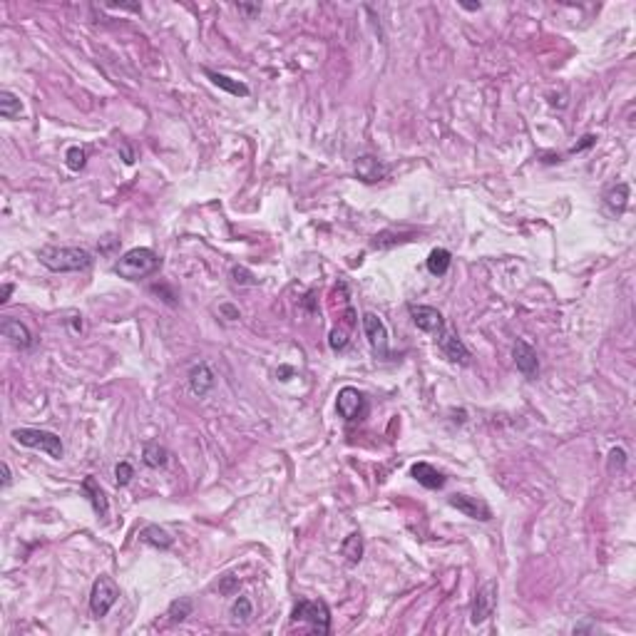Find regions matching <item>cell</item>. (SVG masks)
Returning <instances> with one entry per match:
<instances>
[{
  "instance_id": "74e56055",
  "label": "cell",
  "mask_w": 636,
  "mask_h": 636,
  "mask_svg": "<svg viewBox=\"0 0 636 636\" xmlns=\"http://www.w3.org/2000/svg\"><path fill=\"white\" fill-rule=\"evenodd\" d=\"M463 8H468V10H480V3H463Z\"/></svg>"
},
{
  "instance_id": "8d00e7d4",
  "label": "cell",
  "mask_w": 636,
  "mask_h": 636,
  "mask_svg": "<svg viewBox=\"0 0 636 636\" xmlns=\"http://www.w3.org/2000/svg\"><path fill=\"white\" fill-rule=\"evenodd\" d=\"M12 293V286L10 284H6L3 286V296H0V303H8V296Z\"/></svg>"
},
{
  "instance_id": "ba28073f",
  "label": "cell",
  "mask_w": 636,
  "mask_h": 636,
  "mask_svg": "<svg viewBox=\"0 0 636 636\" xmlns=\"http://www.w3.org/2000/svg\"><path fill=\"white\" fill-rule=\"evenodd\" d=\"M494 606H497V581H485L472 601V624H482L485 619L492 617Z\"/></svg>"
},
{
  "instance_id": "9a60e30c",
  "label": "cell",
  "mask_w": 636,
  "mask_h": 636,
  "mask_svg": "<svg viewBox=\"0 0 636 636\" xmlns=\"http://www.w3.org/2000/svg\"><path fill=\"white\" fill-rule=\"evenodd\" d=\"M214 385H216V376L206 363L194 365L192 371H189V388H192L194 396L199 398L209 396L211 390H214Z\"/></svg>"
},
{
  "instance_id": "8992f818",
  "label": "cell",
  "mask_w": 636,
  "mask_h": 636,
  "mask_svg": "<svg viewBox=\"0 0 636 636\" xmlns=\"http://www.w3.org/2000/svg\"><path fill=\"white\" fill-rule=\"evenodd\" d=\"M336 410H338V415L346 423H358V421H363L365 413H368V401H365V396L358 388L346 385V388L338 390Z\"/></svg>"
},
{
  "instance_id": "1f68e13d",
  "label": "cell",
  "mask_w": 636,
  "mask_h": 636,
  "mask_svg": "<svg viewBox=\"0 0 636 636\" xmlns=\"http://www.w3.org/2000/svg\"><path fill=\"white\" fill-rule=\"evenodd\" d=\"M219 314L227 316V321H239V309H234V306H229V303L219 306Z\"/></svg>"
},
{
  "instance_id": "277c9868",
  "label": "cell",
  "mask_w": 636,
  "mask_h": 636,
  "mask_svg": "<svg viewBox=\"0 0 636 636\" xmlns=\"http://www.w3.org/2000/svg\"><path fill=\"white\" fill-rule=\"evenodd\" d=\"M12 440L25 447H32V450H43L50 457L60 460L65 455V447H62V440L57 438L55 432L50 430H37V427H15L12 430Z\"/></svg>"
},
{
  "instance_id": "52a82bcc",
  "label": "cell",
  "mask_w": 636,
  "mask_h": 636,
  "mask_svg": "<svg viewBox=\"0 0 636 636\" xmlns=\"http://www.w3.org/2000/svg\"><path fill=\"white\" fill-rule=\"evenodd\" d=\"M363 334L371 343L373 353L380 356V358H388V328H385L380 316L363 314Z\"/></svg>"
},
{
  "instance_id": "4fadbf2b",
  "label": "cell",
  "mask_w": 636,
  "mask_h": 636,
  "mask_svg": "<svg viewBox=\"0 0 636 636\" xmlns=\"http://www.w3.org/2000/svg\"><path fill=\"white\" fill-rule=\"evenodd\" d=\"M0 334L6 336L12 346L23 348V351L25 348H32V343H35L30 328L25 326V323H20L18 318H10V316H6V318L0 321Z\"/></svg>"
},
{
  "instance_id": "5bb4252c",
  "label": "cell",
  "mask_w": 636,
  "mask_h": 636,
  "mask_svg": "<svg viewBox=\"0 0 636 636\" xmlns=\"http://www.w3.org/2000/svg\"><path fill=\"white\" fill-rule=\"evenodd\" d=\"M388 172H390L388 164H383V162L373 155H363L356 160V174H358V180H363L365 184H376V182L385 180Z\"/></svg>"
},
{
  "instance_id": "e0dca14e",
  "label": "cell",
  "mask_w": 636,
  "mask_h": 636,
  "mask_svg": "<svg viewBox=\"0 0 636 636\" xmlns=\"http://www.w3.org/2000/svg\"><path fill=\"white\" fill-rule=\"evenodd\" d=\"M410 475L427 490H440L445 485V475L438 468H432L430 463H415L413 468H410Z\"/></svg>"
},
{
  "instance_id": "7402d4cb",
  "label": "cell",
  "mask_w": 636,
  "mask_h": 636,
  "mask_svg": "<svg viewBox=\"0 0 636 636\" xmlns=\"http://www.w3.org/2000/svg\"><path fill=\"white\" fill-rule=\"evenodd\" d=\"M450 264H452V253L447 249H432L430 256H427V271L432 276H445Z\"/></svg>"
},
{
  "instance_id": "e575fe53",
  "label": "cell",
  "mask_w": 636,
  "mask_h": 636,
  "mask_svg": "<svg viewBox=\"0 0 636 636\" xmlns=\"http://www.w3.org/2000/svg\"><path fill=\"white\" fill-rule=\"evenodd\" d=\"M10 480H12L10 465H8V463H3V488H8V485H10Z\"/></svg>"
},
{
  "instance_id": "ac0fdd59",
  "label": "cell",
  "mask_w": 636,
  "mask_h": 636,
  "mask_svg": "<svg viewBox=\"0 0 636 636\" xmlns=\"http://www.w3.org/2000/svg\"><path fill=\"white\" fill-rule=\"evenodd\" d=\"M82 492L87 494V500L93 502L95 512L99 514V517H105L107 510H110V505H107V497L105 492H102V488L97 485V480H95L93 475H87L85 480H82Z\"/></svg>"
},
{
  "instance_id": "603a6c76",
  "label": "cell",
  "mask_w": 636,
  "mask_h": 636,
  "mask_svg": "<svg viewBox=\"0 0 636 636\" xmlns=\"http://www.w3.org/2000/svg\"><path fill=\"white\" fill-rule=\"evenodd\" d=\"M20 110H23V105H20L18 95H12L10 90H0V115H3V119H18Z\"/></svg>"
},
{
  "instance_id": "cb8c5ba5",
  "label": "cell",
  "mask_w": 636,
  "mask_h": 636,
  "mask_svg": "<svg viewBox=\"0 0 636 636\" xmlns=\"http://www.w3.org/2000/svg\"><path fill=\"white\" fill-rule=\"evenodd\" d=\"M192 612H194V601L189 599V597H180V599H174L172 604H169L167 617L172 624H180L186 617H192Z\"/></svg>"
},
{
  "instance_id": "83f0119b",
  "label": "cell",
  "mask_w": 636,
  "mask_h": 636,
  "mask_svg": "<svg viewBox=\"0 0 636 636\" xmlns=\"http://www.w3.org/2000/svg\"><path fill=\"white\" fill-rule=\"evenodd\" d=\"M231 278H234L236 286H256V276L249 269H244V266H234L231 269Z\"/></svg>"
},
{
  "instance_id": "ffe728a7",
  "label": "cell",
  "mask_w": 636,
  "mask_h": 636,
  "mask_svg": "<svg viewBox=\"0 0 636 636\" xmlns=\"http://www.w3.org/2000/svg\"><path fill=\"white\" fill-rule=\"evenodd\" d=\"M139 542L152 544V547H160V550H167L174 544V537L169 534L167 530H162L157 525H147L142 532H139Z\"/></svg>"
},
{
  "instance_id": "44dd1931",
  "label": "cell",
  "mask_w": 636,
  "mask_h": 636,
  "mask_svg": "<svg viewBox=\"0 0 636 636\" xmlns=\"http://www.w3.org/2000/svg\"><path fill=\"white\" fill-rule=\"evenodd\" d=\"M142 460H144V465H147V468L160 470V468H164V465L169 463V452H167V447H164V445L147 443V445H144V450H142Z\"/></svg>"
},
{
  "instance_id": "f1b7e54d",
  "label": "cell",
  "mask_w": 636,
  "mask_h": 636,
  "mask_svg": "<svg viewBox=\"0 0 636 636\" xmlns=\"http://www.w3.org/2000/svg\"><path fill=\"white\" fill-rule=\"evenodd\" d=\"M135 477V470H132L130 463H117V468H115V480H117L119 488H124V485H130V480Z\"/></svg>"
},
{
  "instance_id": "f546056e",
  "label": "cell",
  "mask_w": 636,
  "mask_h": 636,
  "mask_svg": "<svg viewBox=\"0 0 636 636\" xmlns=\"http://www.w3.org/2000/svg\"><path fill=\"white\" fill-rule=\"evenodd\" d=\"M328 343H331V348L334 351H343L348 343V331H338V328H334L331 331V338H328Z\"/></svg>"
},
{
  "instance_id": "d590c367",
  "label": "cell",
  "mask_w": 636,
  "mask_h": 636,
  "mask_svg": "<svg viewBox=\"0 0 636 636\" xmlns=\"http://www.w3.org/2000/svg\"><path fill=\"white\" fill-rule=\"evenodd\" d=\"M239 10H241V12H247V15H259L261 8H259V6H239Z\"/></svg>"
},
{
  "instance_id": "7a4b0ae2",
  "label": "cell",
  "mask_w": 636,
  "mask_h": 636,
  "mask_svg": "<svg viewBox=\"0 0 636 636\" xmlns=\"http://www.w3.org/2000/svg\"><path fill=\"white\" fill-rule=\"evenodd\" d=\"M160 253H155L147 247H137L119 256V261L115 264V273L124 281H139V278H147L160 271Z\"/></svg>"
},
{
  "instance_id": "9c48e42d",
  "label": "cell",
  "mask_w": 636,
  "mask_h": 636,
  "mask_svg": "<svg viewBox=\"0 0 636 636\" xmlns=\"http://www.w3.org/2000/svg\"><path fill=\"white\" fill-rule=\"evenodd\" d=\"M408 311L415 326L421 328V331H425V334L440 336L445 331V318L438 309H432V306H415L413 303V306H408Z\"/></svg>"
},
{
  "instance_id": "4316f807",
  "label": "cell",
  "mask_w": 636,
  "mask_h": 636,
  "mask_svg": "<svg viewBox=\"0 0 636 636\" xmlns=\"http://www.w3.org/2000/svg\"><path fill=\"white\" fill-rule=\"evenodd\" d=\"M85 149L82 147H70L68 155H65V164H68V169H73V172H80L82 167H85Z\"/></svg>"
},
{
  "instance_id": "836d02e7",
  "label": "cell",
  "mask_w": 636,
  "mask_h": 636,
  "mask_svg": "<svg viewBox=\"0 0 636 636\" xmlns=\"http://www.w3.org/2000/svg\"><path fill=\"white\" fill-rule=\"evenodd\" d=\"M234 587H236V579H234V577H229V579H227V581H224L222 587H219V592L229 594V592H234Z\"/></svg>"
},
{
  "instance_id": "d4e9b609",
  "label": "cell",
  "mask_w": 636,
  "mask_h": 636,
  "mask_svg": "<svg viewBox=\"0 0 636 636\" xmlns=\"http://www.w3.org/2000/svg\"><path fill=\"white\" fill-rule=\"evenodd\" d=\"M229 614H231V621H234V624H247L249 619L253 617L251 599H249V597H236L231 609H229Z\"/></svg>"
},
{
  "instance_id": "6da1fadb",
  "label": "cell",
  "mask_w": 636,
  "mask_h": 636,
  "mask_svg": "<svg viewBox=\"0 0 636 636\" xmlns=\"http://www.w3.org/2000/svg\"><path fill=\"white\" fill-rule=\"evenodd\" d=\"M37 259L45 269L55 273L85 271L93 266V253L80 247H43L37 251Z\"/></svg>"
},
{
  "instance_id": "3957f363",
  "label": "cell",
  "mask_w": 636,
  "mask_h": 636,
  "mask_svg": "<svg viewBox=\"0 0 636 636\" xmlns=\"http://www.w3.org/2000/svg\"><path fill=\"white\" fill-rule=\"evenodd\" d=\"M293 624H306L314 634H331V609L323 599H301L291 612Z\"/></svg>"
},
{
  "instance_id": "7c38bea8",
  "label": "cell",
  "mask_w": 636,
  "mask_h": 636,
  "mask_svg": "<svg viewBox=\"0 0 636 636\" xmlns=\"http://www.w3.org/2000/svg\"><path fill=\"white\" fill-rule=\"evenodd\" d=\"M450 505L455 507V510H460L463 514H468L470 519H480V522L492 519V510H490L488 502L480 500V497H470V494H452Z\"/></svg>"
},
{
  "instance_id": "484cf974",
  "label": "cell",
  "mask_w": 636,
  "mask_h": 636,
  "mask_svg": "<svg viewBox=\"0 0 636 636\" xmlns=\"http://www.w3.org/2000/svg\"><path fill=\"white\" fill-rule=\"evenodd\" d=\"M343 555L348 557V562L351 564L360 562V557H363V539H360L358 532H353L351 537L343 542Z\"/></svg>"
},
{
  "instance_id": "8fae6325",
  "label": "cell",
  "mask_w": 636,
  "mask_h": 636,
  "mask_svg": "<svg viewBox=\"0 0 636 636\" xmlns=\"http://www.w3.org/2000/svg\"><path fill=\"white\" fill-rule=\"evenodd\" d=\"M438 346H440V351H443L445 358L452 360V363H460V365H468L470 363L468 346L463 343V338H460V336L452 334V331H447V328H445L443 334H440Z\"/></svg>"
},
{
  "instance_id": "5b68a950",
  "label": "cell",
  "mask_w": 636,
  "mask_h": 636,
  "mask_svg": "<svg viewBox=\"0 0 636 636\" xmlns=\"http://www.w3.org/2000/svg\"><path fill=\"white\" fill-rule=\"evenodd\" d=\"M117 599H119V587L115 584V579L107 575L97 577L93 584V592H90V612H93V617L97 619L107 617V612L117 604Z\"/></svg>"
},
{
  "instance_id": "4dcf8cb0",
  "label": "cell",
  "mask_w": 636,
  "mask_h": 636,
  "mask_svg": "<svg viewBox=\"0 0 636 636\" xmlns=\"http://www.w3.org/2000/svg\"><path fill=\"white\" fill-rule=\"evenodd\" d=\"M609 457H612V460H609V468H614V465H617L619 470L624 468V463H626V452L621 450V447H614V450L609 452Z\"/></svg>"
},
{
  "instance_id": "30bf717a",
  "label": "cell",
  "mask_w": 636,
  "mask_h": 636,
  "mask_svg": "<svg viewBox=\"0 0 636 636\" xmlns=\"http://www.w3.org/2000/svg\"><path fill=\"white\" fill-rule=\"evenodd\" d=\"M512 356H514V365H517V371L522 373L525 378H530V380H534L539 373V358H537V351L527 343V340L519 338L517 343L512 346Z\"/></svg>"
},
{
  "instance_id": "2e32d148",
  "label": "cell",
  "mask_w": 636,
  "mask_h": 636,
  "mask_svg": "<svg viewBox=\"0 0 636 636\" xmlns=\"http://www.w3.org/2000/svg\"><path fill=\"white\" fill-rule=\"evenodd\" d=\"M626 204H629V184H617V186H612L609 192L604 194V211L609 216H621L626 211Z\"/></svg>"
},
{
  "instance_id": "d6a6232c",
  "label": "cell",
  "mask_w": 636,
  "mask_h": 636,
  "mask_svg": "<svg viewBox=\"0 0 636 636\" xmlns=\"http://www.w3.org/2000/svg\"><path fill=\"white\" fill-rule=\"evenodd\" d=\"M594 139H597V137H594V135H587V137H581V142H579V144H577V147H572V152H581V149L592 147V144H594Z\"/></svg>"
},
{
  "instance_id": "d6986e66",
  "label": "cell",
  "mask_w": 636,
  "mask_h": 636,
  "mask_svg": "<svg viewBox=\"0 0 636 636\" xmlns=\"http://www.w3.org/2000/svg\"><path fill=\"white\" fill-rule=\"evenodd\" d=\"M204 75L209 77L211 82H214L216 87H222V90H227L229 95H236V97H247V95H249V87L244 85V82L231 80V77H227V75L214 73V70H209V68H204Z\"/></svg>"
}]
</instances>
